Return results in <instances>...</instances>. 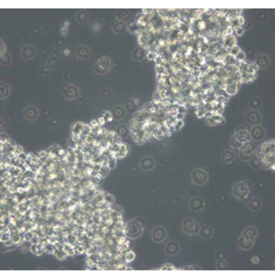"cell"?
<instances>
[{"instance_id":"6da1fadb","label":"cell","mask_w":275,"mask_h":275,"mask_svg":"<svg viewBox=\"0 0 275 275\" xmlns=\"http://www.w3.org/2000/svg\"><path fill=\"white\" fill-rule=\"evenodd\" d=\"M143 229H144V226L137 219L127 223L124 228L126 236L129 238H131V239H136L140 237L143 233Z\"/></svg>"},{"instance_id":"7a4b0ae2","label":"cell","mask_w":275,"mask_h":275,"mask_svg":"<svg viewBox=\"0 0 275 275\" xmlns=\"http://www.w3.org/2000/svg\"><path fill=\"white\" fill-rule=\"evenodd\" d=\"M232 194L237 199L244 202V200L250 195V186L245 181L238 182L233 186Z\"/></svg>"},{"instance_id":"3957f363","label":"cell","mask_w":275,"mask_h":275,"mask_svg":"<svg viewBox=\"0 0 275 275\" xmlns=\"http://www.w3.org/2000/svg\"><path fill=\"white\" fill-rule=\"evenodd\" d=\"M256 149L255 146L252 141H247L242 144L240 150H238V156L239 159L242 160H248L250 159V157L253 155L255 152Z\"/></svg>"},{"instance_id":"277c9868","label":"cell","mask_w":275,"mask_h":275,"mask_svg":"<svg viewBox=\"0 0 275 275\" xmlns=\"http://www.w3.org/2000/svg\"><path fill=\"white\" fill-rule=\"evenodd\" d=\"M182 229L185 234L195 235L199 232L200 226L197 221L192 219V218H186L182 224Z\"/></svg>"},{"instance_id":"5b68a950","label":"cell","mask_w":275,"mask_h":275,"mask_svg":"<svg viewBox=\"0 0 275 275\" xmlns=\"http://www.w3.org/2000/svg\"><path fill=\"white\" fill-rule=\"evenodd\" d=\"M254 153L258 158H261V157H263L265 155L274 153V139L262 143L258 149L255 150Z\"/></svg>"},{"instance_id":"8992f818","label":"cell","mask_w":275,"mask_h":275,"mask_svg":"<svg viewBox=\"0 0 275 275\" xmlns=\"http://www.w3.org/2000/svg\"><path fill=\"white\" fill-rule=\"evenodd\" d=\"M250 135V138H252L253 140L260 141L265 138V135H266L265 129L261 125H256L251 128Z\"/></svg>"},{"instance_id":"52a82bcc","label":"cell","mask_w":275,"mask_h":275,"mask_svg":"<svg viewBox=\"0 0 275 275\" xmlns=\"http://www.w3.org/2000/svg\"><path fill=\"white\" fill-rule=\"evenodd\" d=\"M192 180H193L194 183H195V184L202 185L204 183H206L208 180L207 172L201 169L195 170V171L193 172V174H192Z\"/></svg>"},{"instance_id":"ba28073f","label":"cell","mask_w":275,"mask_h":275,"mask_svg":"<svg viewBox=\"0 0 275 275\" xmlns=\"http://www.w3.org/2000/svg\"><path fill=\"white\" fill-rule=\"evenodd\" d=\"M167 237V232L166 230H165L164 228L162 226H156L154 228V229L152 230V233H151V238L153 239V241L156 243H159V242H162L163 240H165V238Z\"/></svg>"},{"instance_id":"9c48e42d","label":"cell","mask_w":275,"mask_h":275,"mask_svg":"<svg viewBox=\"0 0 275 275\" xmlns=\"http://www.w3.org/2000/svg\"><path fill=\"white\" fill-rule=\"evenodd\" d=\"M234 138L242 144L247 142V141H250L251 139L250 132H248L245 128H243V127H240V128L236 129L235 134H234Z\"/></svg>"},{"instance_id":"30bf717a","label":"cell","mask_w":275,"mask_h":275,"mask_svg":"<svg viewBox=\"0 0 275 275\" xmlns=\"http://www.w3.org/2000/svg\"><path fill=\"white\" fill-rule=\"evenodd\" d=\"M258 235H259L258 229L253 226H248L247 228H245L241 234L243 238H245L248 240H252V241L256 240V238H258Z\"/></svg>"},{"instance_id":"8fae6325","label":"cell","mask_w":275,"mask_h":275,"mask_svg":"<svg viewBox=\"0 0 275 275\" xmlns=\"http://www.w3.org/2000/svg\"><path fill=\"white\" fill-rule=\"evenodd\" d=\"M246 120L251 125H260L261 121V117L260 114L256 110H251L248 112L246 114Z\"/></svg>"},{"instance_id":"7c38bea8","label":"cell","mask_w":275,"mask_h":275,"mask_svg":"<svg viewBox=\"0 0 275 275\" xmlns=\"http://www.w3.org/2000/svg\"><path fill=\"white\" fill-rule=\"evenodd\" d=\"M254 243H255V241L248 240V239H246L245 238H243L242 236H240V237L238 238V241H237L238 247L240 248L241 250H244V251L250 250L253 247V245H254Z\"/></svg>"},{"instance_id":"4fadbf2b","label":"cell","mask_w":275,"mask_h":275,"mask_svg":"<svg viewBox=\"0 0 275 275\" xmlns=\"http://www.w3.org/2000/svg\"><path fill=\"white\" fill-rule=\"evenodd\" d=\"M180 250V246L175 241H170L165 246V253L169 256H174Z\"/></svg>"},{"instance_id":"5bb4252c","label":"cell","mask_w":275,"mask_h":275,"mask_svg":"<svg viewBox=\"0 0 275 275\" xmlns=\"http://www.w3.org/2000/svg\"><path fill=\"white\" fill-rule=\"evenodd\" d=\"M199 235L200 237L204 238V239H209L210 238L213 237L214 235V229L211 228L210 226H201L199 229Z\"/></svg>"},{"instance_id":"9a60e30c","label":"cell","mask_w":275,"mask_h":275,"mask_svg":"<svg viewBox=\"0 0 275 275\" xmlns=\"http://www.w3.org/2000/svg\"><path fill=\"white\" fill-rule=\"evenodd\" d=\"M140 166L142 170H145V171H149V170L153 169L155 166V161L153 158L151 157H145L143 158L140 161Z\"/></svg>"},{"instance_id":"2e32d148","label":"cell","mask_w":275,"mask_h":275,"mask_svg":"<svg viewBox=\"0 0 275 275\" xmlns=\"http://www.w3.org/2000/svg\"><path fill=\"white\" fill-rule=\"evenodd\" d=\"M255 63L258 65L259 69H261V68L266 69L267 67H269L270 61H269V58L266 55H260L259 57L257 58Z\"/></svg>"},{"instance_id":"e0dca14e","label":"cell","mask_w":275,"mask_h":275,"mask_svg":"<svg viewBox=\"0 0 275 275\" xmlns=\"http://www.w3.org/2000/svg\"><path fill=\"white\" fill-rule=\"evenodd\" d=\"M129 147L127 144L125 143H120V148H119V150L117 152H116V153L114 154V156L116 157L117 159H122V158H124V157H126V155L128 154V152H129Z\"/></svg>"},{"instance_id":"ac0fdd59","label":"cell","mask_w":275,"mask_h":275,"mask_svg":"<svg viewBox=\"0 0 275 275\" xmlns=\"http://www.w3.org/2000/svg\"><path fill=\"white\" fill-rule=\"evenodd\" d=\"M235 45H237V40L234 35H230V36L226 37L223 40V46L226 49H231Z\"/></svg>"},{"instance_id":"d6986e66","label":"cell","mask_w":275,"mask_h":275,"mask_svg":"<svg viewBox=\"0 0 275 275\" xmlns=\"http://www.w3.org/2000/svg\"><path fill=\"white\" fill-rule=\"evenodd\" d=\"M262 206L261 201L259 198H252L250 202H248V208L251 211H258Z\"/></svg>"},{"instance_id":"ffe728a7","label":"cell","mask_w":275,"mask_h":275,"mask_svg":"<svg viewBox=\"0 0 275 275\" xmlns=\"http://www.w3.org/2000/svg\"><path fill=\"white\" fill-rule=\"evenodd\" d=\"M250 160V166L255 169V170H259L262 168V164H261V161L258 158V157L256 156L255 153H253V155L250 157V159L248 160Z\"/></svg>"},{"instance_id":"44dd1931","label":"cell","mask_w":275,"mask_h":275,"mask_svg":"<svg viewBox=\"0 0 275 275\" xmlns=\"http://www.w3.org/2000/svg\"><path fill=\"white\" fill-rule=\"evenodd\" d=\"M239 88V85L238 84H231V85H226L225 87V91L226 92L229 97L230 95H235L238 93Z\"/></svg>"},{"instance_id":"7402d4cb","label":"cell","mask_w":275,"mask_h":275,"mask_svg":"<svg viewBox=\"0 0 275 275\" xmlns=\"http://www.w3.org/2000/svg\"><path fill=\"white\" fill-rule=\"evenodd\" d=\"M222 160L226 163H231L235 160V154L232 150H225L222 154Z\"/></svg>"},{"instance_id":"603a6c76","label":"cell","mask_w":275,"mask_h":275,"mask_svg":"<svg viewBox=\"0 0 275 275\" xmlns=\"http://www.w3.org/2000/svg\"><path fill=\"white\" fill-rule=\"evenodd\" d=\"M216 268L217 270H228L229 265L226 259H217L216 263Z\"/></svg>"},{"instance_id":"cb8c5ba5","label":"cell","mask_w":275,"mask_h":275,"mask_svg":"<svg viewBox=\"0 0 275 275\" xmlns=\"http://www.w3.org/2000/svg\"><path fill=\"white\" fill-rule=\"evenodd\" d=\"M53 255L57 258V260H65L67 259V257H69L67 255V253L65 252L63 250H57V248H55L54 251H53Z\"/></svg>"},{"instance_id":"d4e9b609","label":"cell","mask_w":275,"mask_h":275,"mask_svg":"<svg viewBox=\"0 0 275 275\" xmlns=\"http://www.w3.org/2000/svg\"><path fill=\"white\" fill-rule=\"evenodd\" d=\"M84 125L85 123H83V122H75V123H73V125L72 126V134L80 135L83 128H84Z\"/></svg>"},{"instance_id":"484cf974","label":"cell","mask_w":275,"mask_h":275,"mask_svg":"<svg viewBox=\"0 0 275 275\" xmlns=\"http://www.w3.org/2000/svg\"><path fill=\"white\" fill-rule=\"evenodd\" d=\"M63 250L67 253V255H68V256H72V257H75V248H73V246H72L71 244H69V243H64Z\"/></svg>"},{"instance_id":"4316f807","label":"cell","mask_w":275,"mask_h":275,"mask_svg":"<svg viewBox=\"0 0 275 275\" xmlns=\"http://www.w3.org/2000/svg\"><path fill=\"white\" fill-rule=\"evenodd\" d=\"M124 259H125L126 262H128V263H129V262H131V261H133L134 259H135V253H134L131 250H129L128 251L125 252Z\"/></svg>"},{"instance_id":"83f0119b","label":"cell","mask_w":275,"mask_h":275,"mask_svg":"<svg viewBox=\"0 0 275 275\" xmlns=\"http://www.w3.org/2000/svg\"><path fill=\"white\" fill-rule=\"evenodd\" d=\"M109 172H110V169L108 168V166H102L101 169L98 171V176L100 178L104 179L105 177H107Z\"/></svg>"},{"instance_id":"f1b7e54d","label":"cell","mask_w":275,"mask_h":275,"mask_svg":"<svg viewBox=\"0 0 275 275\" xmlns=\"http://www.w3.org/2000/svg\"><path fill=\"white\" fill-rule=\"evenodd\" d=\"M91 132H92V128L90 127V125L85 124V125H84V128H83L82 131H81V133H80V136H81V138H86Z\"/></svg>"},{"instance_id":"f546056e","label":"cell","mask_w":275,"mask_h":275,"mask_svg":"<svg viewBox=\"0 0 275 275\" xmlns=\"http://www.w3.org/2000/svg\"><path fill=\"white\" fill-rule=\"evenodd\" d=\"M250 107L252 108V110H255V109H258L259 107H261V101L259 98H252L250 104Z\"/></svg>"},{"instance_id":"4dcf8cb0","label":"cell","mask_w":275,"mask_h":275,"mask_svg":"<svg viewBox=\"0 0 275 275\" xmlns=\"http://www.w3.org/2000/svg\"><path fill=\"white\" fill-rule=\"evenodd\" d=\"M230 145H231V147L233 148V150H240L241 146H242V143L238 141L234 137H232V138H231V140H230Z\"/></svg>"},{"instance_id":"1f68e13d","label":"cell","mask_w":275,"mask_h":275,"mask_svg":"<svg viewBox=\"0 0 275 275\" xmlns=\"http://www.w3.org/2000/svg\"><path fill=\"white\" fill-rule=\"evenodd\" d=\"M104 200L109 204H115V197L112 194L107 193V192H104Z\"/></svg>"},{"instance_id":"d6a6232c","label":"cell","mask_w":275,"mask_h":275,"mask_svg":"<svg viewBox=\"0 0 275 275\" xmlns=\"http://www.w3.org/2000/svg\"><path fill=\"white\" fill-rule=\"evenodd\" d=\"M117 159L116 158L114 155H112V156H110V157L108 158V164H107V166H108V168L110 169V170L114 169V168L116 167V165H117Z\"/></svg>"},{"instance_id":"836d02e7","label":"cell","mask_w":275,"mask_h":275,"mask_svg":"<svg viewBox=\"0 0 275 275\" xmlns=\"http://www.w3.org/2000/svg\"><path fill=\"white\" fill-rule=\"evenodd\" d=\"M212 119H214V121L216 122V124H224L226 120L224 119V117L222 116L221 114H216L212 117Z\"/></svg>"},{"instance_id":"e575fe53","label":"cell","mask_w":275,"mask_h":275,"mask_svg":"<svg viewBox=\"0 0 275 275\" xmlns=\"http://www.w3.org/2000/svg\"><path fill=\"white\" fill-rule=\"evenodd\" d=\"M55 250V247H54V244L48 242L46 245L44 246V251L48 254H53V251Z\"/></svg>"},{"instance_id":"d590c367","label":"cell","mask_w":275,"mask_h":275,"mask_svg":"<svg viewBox=\"0 0 275 275\" xmlns=\"http://www.w3.org/2000/svg\"><path fill=\"white\" fill-rule=\"evenodd\" d=\"M28 242H29V241H24L23 243H21L20 246L19 247L20 251L22 252V253H26V252H28L29 250H30V246H31V244H30V245L29 246V245H28Z\"/></svg>"},{"instance_id":"8d00e7d4","label":"cell","mask_w":275,"mask_h":275,"mask_svg":"<svg viewBox=\"0 0 275 275\" xmlns=\"http://www.w3.org/2000/svg\"><path fill=\"white\" fill-rule=\"evenodd\" d=\"M119 148H120V144H119V143H113V144H111V145L108 147V150L111 151V153L115 154L116 152L119 151Z\"/></svg>"},{"instance_id":"74e56055","label":"cell","mask_w":275,"mask_h":275,"mask_svg":"<svg viewBox=\"0 0 275 275\" xmlns=\"http://www.w3.org/2000/svg\"><path fill=\"white\" fill-rule=\"evenodd\" d=\"M240 51H241V50H240V48H239L238 45H235L234 47L231 48V49H229V55L234 56V57H235V56L237 55V54H238V52Z\"/></svg>"},{"instance_id":"f35d334b","label":"cell","mask_w":275,"mask_h":275,"mask_svg":"<svg viewBox=\"0 0 275 275\" xmlns=\"http://www.w3.org/2000/svg\"><path fill=\"white\" fill-rule=\"evenodd\" d=\"M235 58L237 59L238 62H243V61H246V53L243 51H240L235 56Z\"/></svg>"},{"instance_id":"ab89813d","label":"cell","mask_w":275,"mask_h":275,"mask_svg":"<svg viewBox=\"0 0 275 275\" xmlns=\"http://www.w3.org/2000/svg\"><path fill=\"white\" fill-rule=\"evenodd\" d=\"M160 270H177V268L174 265H172L171 263H168V264H163L160 267Z\"/></svg>"},{"instance_id":"60d3db41","label":"cell","mask_w":275,"mask_h":275,"mask_svg":"<svg viewBox=\"0 0 275 275\" xmlns=\"http://www.w3.org/2000/svg\"><path fill=\"white\" fill-rule=\"evenodd\" d=\"M104 117V119L106 120V122H110L113 119V115L110 111H106L104 113V115L102 116Z\"/></svg>"},{"instance_id":"b9f144b4","label":"cell","mask_w":275,"mask_h":275,"mask_svg":"<svg viewBox=\"0 0 275 275\" xmlns=\"http://www.w3.org/2000/svg\"><path fill=\"white\" fill-rule=\"evenodd\" d=\"M10 238H11V233L10 232L1 233V238H0V239H1V242H5V241L8 240V239H10Z\"/></svg>"},{"instance_id":"7bdbcfd3","label":"cell","mask_w":275,"mask_h":275,"mask_svg":"<svg viewBox=\"0 0 275 275\" xmlns=\"http://www.w3.org/2000/svg\"><path fill=\"white\" fill-rule=\"evenodd\" d=\"M110 209H111V210L117 211V212H119L120 214H122V215H123V213H124V210H123V208H122L121 206H117V204H111V206H110Z\"/></svg>"},{"instance_id":"ee69618b","label":"cell","mask_w":275,"mask_h":275,"mask_svg":"<svg viewBox=\"0 0 275 275\" xmlns=\"http://www.w3.org/2000/svg\"><path fill=\"white\" fill-rule=\"evenodd\" d=\"M22 152H24L23 148H22V147H20L19 145H17V146L15 147V149H14V151H13V153H14V154H15V156L17 157V156H19L20 153H22Z\"/></svg>"},{"instance_id":"f6af8a7d","label":"cell","mask_w":275,"mask_h":275,"mask_svg":"<svg viewBox=\"0 0 275 275\" xmlns=\"http://www.w3.org/2000/svg\"><path fill=\"white\" fill-rule=\"evenodd\" d=\"M177 112L181 113V114L185 115L187 113V107L185 106H183V105H180V106L177 107Z\"/></svg>"},{"instance_id":"bcb514c9","label":"cell","mask_w":275,"mask_h":275,"mask_svg":"<svg viewBox=\"0 0 275 275\" xmlns=\"http://www.w3.org/2000/svg\"><path fill=\"white\" fill-rule=\"evenodd\" d=\"M61 149H62V148H61L60 146H58V145H52L51 147H50L49 149H48V151H51V152H54V153H56V154H57L58 152H59V150H60Z\"/></svg>"},{"instance_id":"7dc6e473","label":"cell","mask_w":275,"mask_h":275,"mask_svg":"<svg viewBox=\"0 0 275 275\" xmlns=\"http://www.w3.org/2000/svg\"><path fill=\"white\" fill-rule=\"evenodd\" d=\"M9 140H10V138H8L7 135H5L4 133L1 134V145H6Z\"/></svg>"},{"instance_id":"c3c4849f","label":"cell","mask_w":275,"mask_h":275,"mask_svg":"<svg viewBox=\"0 0 275 275\" xmlns=\"http://www.w3.org/2000/svg\"><path fill=\"white\" fill-rule=\"evenodd\" d=\"M34 236V234L31 232V231H27L26 233H24V238H25V241H30V239L32 238V237Z\"/></svg>"},{"instance_id":"681fc988","label":"cell","mask_w":275,"mask_h":275,"mask_svg":"<svg viewBox=\"0 0 275 275\" xmlns=\"http://www.w3.org/2000/svg\"><path fill=\"white\" fill-rule=\"evenodd\" d=\"M206 109H196L195 110V114L196 116H197L199 119H201V117H204V115H206Z\"/></svg>"},{"instance_id":"f907efd6","label":"cell","mask_w":275,"mask_h":275,"mask_svg":"<svg viewBox=\"0 0 275 275\" xmlns=\"http://www.w3.org/2000/svg\"><path fill=\"white\" fill-rule=\"evenodd\" d=\"M245 32V29H243V27H238L234 30V33L237 35V36H241Z\"/></svg>"},{"instance_id":"816d5d0a","label":"cell","mask_w":275,"mask_h":275,"mask_svg":"<svg viewBox=\"0 0 275 275\" xmlns=\"http://www.w3.org/2000/svg\"><path fill=\"white\" fill-rule=\"evenodd\" d=\"M67 144H68V147H69V148H72V149H75L76 146H77L76 142H75V140H73V139L72 138H70L68 139Z\"/></svg>"},{"instance_id":"f5cc1de1","label":"cell","mask_w":275,"mask_h":275,"mask_svg":"<svg viewBox=\"0 0 275 275\" xmlns=\"http://www.w3.org/2000/svg\"><path fill=\"white\" fill-rule=\"evenodd\" d=\"M183 124H184L183 123V120H177L175 125H174V127H175V130H180L183 127Z\"/></svg>"},{"instance_id":"db71d44e","label":"cell","mask_w":275,"mask_h":275,"mask_svg":"<svg viewBox=\"0 0 275 275\" xmlns=\"http://www.w3.org/2000/svg\"><path fill=\"white\" fill-rule=\"evenodd\" d=\"M29 242L30 244H39L40 243V237H39L38 235H34Z\"/></svg>"},{"instance_id":"11a10c76","label":"cell","mask_w":275,"mask_h":275,"mask_svg":"<svg viewBox=\"0 0 275 275\" xmlns=\"http://www.w3.org/2000/svg\"><path fill=\"white\" fill-rule=\"evenodd\" d=\"M206 123L208 126H211V127H214V126L217 125L216 122L214 121V119H212V117H208V119H206Z\"/></svg>"},{"instance_id":"9f6ffc18","label":"cell","mask_w":275,"mask_h":275,"mask_svg":"<svg viewBox=\"0 0 275 275\" xmlns=\"http://www.w3.org/2000/svg\"><path fill=\"white\" fill-rule=\"evenodd\" d=\"M38 156L40 157L41 159H46L47 157H48V151H47V150H42V151H40V152H39Z\"/></svg>"},{"instance_id":"6f0895ef","label":"cell","mask_w":275,"mask_h":275,"mask_svg":"<svg viewBox=\"0 0 275 275\" xmlns=\"http://www.w3.org/2000/svg\"><path fill=\"white\" fill-rule=\"evenodd\" d=\"M196 269H198L200 270V267H198V266H185V267H183L182 270H196Z\"/></svg>"},{"instance_id":"680465c9","label":"cell","mask_w":275,"mask_h":275,"mask_svg":"<svg viewBox=\"0 0 275 275\" xmlns=\"http://www.w3.org/2000/svg\"><path fill=\"white\" fill-rule=\"evenodd\" d=\"M1 244L3 246H5V247H11V246L14 245V243H13L11 238L8 239V240H7V241H5V242H1Z\"/></svg>"},{"instance_id":"91938a15","label":"cell","mask_w":275,"mask_h":275,"mask_svg":"<svg viewBox=\"0 0 275 275\" xmlns=\"http://www.w3.org/2000/svg\"><path fill=\"white\" fill-rule=\"evenodd\" d=\"M156 52H148V54H147V57L149 60H154L156 58Z\"/></svg>"},{"instance_id":"94428289","label":"cell","mask_w":275,"mask_h":275,"mask_svg":"<svg viewBox=\"0 0 275 275\" xmlns=\"http://www.w3.org/2000/svg\"><path fill=\"white\" fill-rule=\"evenodd\" d=\"M251 262L253 264H258L260 262V259L258 256H253L251 258Z\"/></svg>"},{"instance_id":"6125c7cd","label":"cell","mask_w":275,"mask_h":275,"mask_svg":"<svg viewBox=\"0 0 275 275\" xmlns=\"http://www.w3.org/2000/svg\"><path fill=\"white\" fill-rule=\"evenodd\" d=\"M90 127H91V128H95V127H97V126H99V124H98V121L97 120H92L91 122H90Z\"/></svg>"},{"instance_id":"be15d7a7","label":"cell","mask_w":275,"mask_h":275,"mask_svg":"<svg viewBox=\"0 0 275 275\" xmlns=\"http://www.w3.org/2000/svg\"><path fill=\"white\" fill-rule=\"evenodd\" d=\"M184 116H185V115L181 114V113H177L175 117H176L177 120H183V119H184Z\"/></svg>"},{"instance_id":"e7e4bbea","label":"cell","mask_w":275,"mask_h":275,"mask_svg":"<svg viewBox=\"0 0 275 275\" xmlns=\"http://www.w3.org/2000/svg\"><path fill=\"white\" fill-rule=\"evenodd\" d=\"M97 121H98V124H99V126H104V124L105 123H106V120H105L104 119V117H99V119H97Z\"/></svg>"},{"instance_id":"03108f58","label":"cell","mask_w":275,"mask_h":275,"mask_svg":"<svg viewBox=\"0 0 275 275\" xmlns=\"http://www.w3.org/2000/svg\"><path fill=\"white\" fill-rule=\"evenodd\" d=\"M17 157H19L20 160H26V159H27V153H25V152H22V153H20Z\"/></svg>"}]
</instances>
